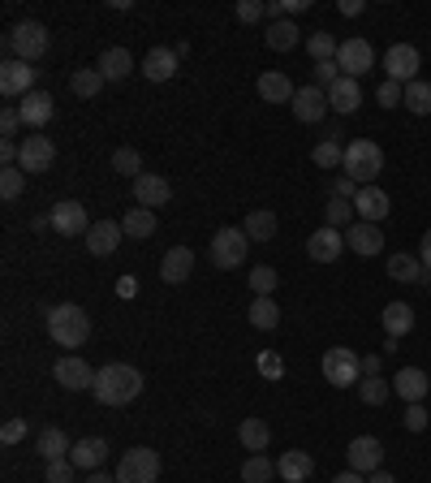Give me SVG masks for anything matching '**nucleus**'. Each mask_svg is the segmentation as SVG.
I'll use <instances>...</instances> for the list:
<instances>
[{
	"instance_id": "nucleus-51",
	"label": "nucleus",
	"mask_w": 431,
	"mask_h": 483,
	"mask_svg": "<svg viewBox=\"0 0 431 483\" xmlns=\"http://www.w3.org/2000/svg\"><path fill=\"white\" fill-rule=\"evenodd\" d=\"M358 190H363V186L354 182V177H346V173H341V177L332 182V199H346V203H354V199H358Z\"/></svg>"
},
{
	"instance_id": "nucleus-32",
	"label": "nucleus",
	"mask_w": 431,
	"mask_h": 483,
	"mask_svg": "<svg viewBox=\"0 0 431 483\" xmlns=\"http://www.w3.org/2000/svg\"><path fill=\"white\" fill-rule=\"evenodd\" d=\"M69 436L61 432V428H44V432L35 436V453L44 458V462H61V458H69Z\"/></svg>"
},
{
	"instance_id": "nucleus-28",
	"label": "nucleus",
	"mask_w": 431,
	"mask_h": 483,
	"mask_svg": "<svg viewBox=\"0 0 431 483\" xmlns=\"http://www.w3.org/2000/svg\"><path fill=\"white\" fill-rule=\"evenodd\" d=\"M380 319H384V333L393 337V341H401V337L415 328V307L410 302H388L380 311Z\"/></svg>"
},
{
	"instance_id": "nucleus-4",
	"label": "nucleus",
	"mask_w": 431,
	"mask_h": 483,
	"mask_svg": "<svg viewBox=\"0 0 431 483\" xmlns=\"http://www.w3.org/2000/svg\"><path fill=\"white\" fill-rule=\"evenodd\" d=\"M5 48H9V56H14V61H26V65H35V61H39V56L52 48L48 26H44V22H17L14 31L5 35Z\"/></svg>"
},
{
	"instance_id": "nucleus-13",
	"label": "nucleus",
	"mask_w": 431,
	"mask_h": 483,
	"mask_svg": "<svg viewBox=\"0 0 431 483\" xmlns=\"http://www.w3.org/2000/svg\"><path fill=\"white\" fill-rule=\"evenodd\" d=\"M48 216H52V229H56L61 237H86V229H91V220H86V207L78 199H61L48 212Z\"/></svg>"
},
{
	"instance_id": "nucleus-30",
	"label": "nucleus",
	"mask_w": 431,
	"mask_h": 483,
	"mask_svg": "<svg viewBox=\"0 0 431 483\" xmlns=\"http://www.w3.org/2000/svg\"><path fill=\"white\" fill-rule=\"evenodd\" d=\"M104 458H108V445H104L100 436H86V440H78V445L69 449V462L78 470H100Z\"/></svg>"
},
{
	"instance_id": "nucleus-53",
	"label": "nucleus",
	"mask_w": 431,
	"mask_h": 483,
	"mask_svg": "<svg viewBox=\"0 0 431 483\" xmlns=\"http://www.w3.org/2000/svg\"><path fill=\"white\" fill-rule=\"evenodd\" d=\"M259 371H264L267 380H281V376H285V363H281V354L264 350V354H259Z\"/></svg>"
},
{
	"instance_id": "nucleus-31",
	"label": "nucleus",
	"mask_w": 431,
	"mask_h": 483,
	"mask_svg": "<svg viewBox=\"0 0 431 483\" xmlns=\"http://www.w3.org/2000/svg\"><path fill=\"white\" fill-rule=\"evenodd\" d=\"M259 96H264L267 104H294V96H298V86L285 78L281 69H267L264 78H259Z\"/></svg>"
},
{
	"instance_id": "nucleus-44",
	"label": "nucleus",
	"mask_w": 431,
	"mask_h": 483,
	"mask_svg": "<svg viewBox=\"0 0 431 483\" xmlns=\"http://www.w3.org/2000/svg\"><path fill=\"white\" fill-rule=\"evenodd\" d=\"M336 48H341V44H336V35H328V31H316L306 39V52L316 56V65L319 61H336Z\"/></svg>"
},
{
	"instance_id": "nucleus-52",
	"label": "nucleus",
	"mask_w": 431,
	"mask_h": 483,
	"mask_svg": "<svg viewBox=\"0 0 431 483\" xmlns=\"http://www.w3.org/2000/svg\"><path fill=\"white\" fill-rule=\"evenodd\" d=\"M259 17H267L264 0H237V22H259Z\"/></svg>"
},
{
	"instance_id": "nucleus-56",
	"label": "nucleus",
	"mask_w": 431,
	"mask_h": 483,
	"mask_svg": "<svg viewBox=\"0 0 431 483\" xmlns=\"http://www.w3.org/2000/svg\"><path fill=\"white\" fill-rule=\"evenodd\" d=\"M22 126H26V121H22V113H17V108H5V113H0V134H5V138H14Z\"/></svg>"
},
{
	"instance_id": "nucleus-34",
	"label": "nucleus",
	"mask_w": 431,
	"mask_h": 483,
	"mask_svg": "<svg viewBox=\"0 0 431 483\" xmlns=\"http://www.w3.org/2000/svg\"><path fill=\"white\" fill-rule=\"evenodd\" d=\"M104 86H108V78H104L100 69H74V74H69V91H74L78 100H95Z\"/></svg>"
},
{
	"instance_id": "nucleus-63",
	"label": "nucleus",
	"mask_w": 431,
	"mask_h": 483,
	"mask_svg": "<svg viewBox=\"0 0 431 483\" xmlns=\"http://www.w3.org/2000/svg\"><path fill=\"white\" fill-rule=\"evenodd\" d=\"M86 483H116V475H104V470H91V475H86Z\"/></svg>"
},
{
	"instance_id": "nucleus-20",
	"label": "nucleus",
	"mask_w": 431,
	"mask_h": 483,
	"mask_svg": "<svg viewBox=\"0 0 431 483\" xmlns=\"http://www.w3.org/2000/svg\"><path fill=\"white\" fill-rule=\"evenodd\" d=\"M121 237H125L121 220H95V225L86 229V250L104 259V255H113V250L121 247Z\"/></svg>"
},
{
	"instance_id": "nucleus-50",
	"label": "nucleus",
	"mask_w": 431,
	"mask_h": 483,
	"mask_svg": "<svg viewBox=\"0 0 431 483\" xmlns=\"http://www.w3.org/2000/svg\"><path fill=\"white\" fill-rule=\"evenodd\" d=\"M17 440H26V418H5V428H0V445H17Z\"/></svg>"
},
{
	"instance_id": "nucleus-5",
	"label": "nucleus",
	"mask_w": 431,
	"mask_h": 483,
	"mask_svg": "<svg viewBox=\"0 0 431 483\" xmlns=\"http://www.w3.org/2000/svg\"><path fill=\"white\" fill-rule=\"evenodd\" d=\"M319 367H324V380L332 388H358V380H363V354L346 350V346H332Z\"/></svg>"
},
{
	"instance_id": "nucleus-7",
	"label": "nucleus",
	"mask_w": 431,
	"mask_h": 483,
	"mask_svg": "<svg viewBox=\"0 0 431 483\" xmlns=\"http://www.w3.org/2000/svg\"><path fill=\"white\" fill-rule=\"evenodd\" d=\"M336 65H341L346 78H363V74H371V65H376V48H371V39H363V35L341 39V48H336Z\"/></svg>"
},
{
	"instance_id": "nucleus-59",
	"label": "nucleus",
	"mask_w": 431,
	"mask_h": 483,
	"mask_svg": "<svg viewBox=\"0 0 431 483\" xmlns=\"http://www.w3.org/2000/svg\"><path fill=\"white\" fill-rule=\"evenodd\" d=\"M116 294H121V298H134V294H138V281H134V277H121V281H116Z\"/></svg>"
},
{
	"instance_id": "nucleus-19",
	"label": "nucleus",
	"mask_w": 431,
	"mask_h": 483,
	"mask_svg": "<svg viewBox=\"0 0 431 483\" xmlns=\"http://www.w3.org/2000/svg\"><path fill=\"white\" fill-rule=\"evenodd\" d=\"M427 388H431V380H427V371H423V367H401L397 376H393V393H397L406 406L423 401V397H427Z\"/></svg>"
},
{
	"instance_id": "nucleus-3",
	"label": "nucleus",
	"mask_w": 431,
	"mask_h": 483,
	"mask_svg": "<svg viewBox=\"0 0 431 483\" xmlns=\"http://www.w3.org/2000/svg\"><path fill=\"white\" fill-rule=\"evenodd\" d=\"M380 168H384L380 143H371V138H354V143H346V165H341L346 177H354L358 186H376Z\"/></svg>"
},
{
	"instance_id": "nucleus-18",
	"label": "nucleus",
	"mask_w": 431,
	"mask_h": 483,
	"mask_svg": "<svg viewBox=\"0 0 431 483\" xmlns=\"http://www.w3.org/2000/svg\"><path fill=\"white\" fill-rule=\"evenodd\" d=\"M346 247L354 250V255H363V259H371V255H380L384 250V234L380 225H366V220H354L346 229Z\"/></svg>"
},
{
	"instance_id": "nucleus-29",
	"label": "nucleus",
	"mask_w": 431,
	"mask_h": 483,
	"mask_svg": "<svg viewBox=\"0 0 431 483\" xmlns=\"http://www.w3.org/2000/svg\"><path fill=\"white\" fill-rule=\"evenodd\" d=\"M95 69H100L108 83H125V78H130V74H134L138 65H134L130 48H108V52L100 56V65H95Z\"/></svg>"
},
{
	"instance_id": "nucleus-40",
	"label": "nucleus",
	"mask_w": 431,
	"mask_h": 483,
	"mask_svg": "<svg viewBox=\"0 0 431 483\" xmlns=\"http://www.w3.org/2000/svg\"><path fill=\"white\" fill-rule=\"evenodd\" d=\"M311 160H316L319 168H336V165H346V147H341V138H319L316 151H311Z\"/></svg>"
},
{
	"instance_id": "nucleus-48",
	"label": "nucleus",
	"mask_w": 431,
	"mask_h": 483,
	"mask_svg": "<svg viewBox=\"0 0 431 483\" xmlns=\"http://www.w3.org/2000/svg\"><path fill=\"white\" fill-rule=\"evenodd\" d=\"M401 100H406V86L393 83V78H384V83L376 86V104H380V108H401Z\"/></svg>"
},
{
	"instance_id": "nucleus-42",
	"label": "nucleus",
	"mask_w": 431,
	"mask_h": 483,
	"mask_svg": "<svg viewBox=\"0 0 431 483\" xmlns=\"http://www.w3.org/2000/svg\"><path fill=\"white\" fill-rule=\"evenodd\" d=\"M354 203H346V199H328V207H324V225H328V229H341V234H346L349 225H354Z\"/></svg>"
},
{
	"instance_id": "nucleus-58",
	"label": "nucleus",
	"mask_w": 431,
	"mask_h": 483,
	"mask_svg": "<svg viewBox=\"0 0 431 483\" xmlns=\"http://www.w3.org/2000/svg\"><path fill=\"white\" fill-rule=\"evenodd\" d=\"M311 9V0H281V14L294 17V14H306Z\"/></svg>"
},
{
	"instance_id": "nucleus-9",
	"label": "nucleus",
	"mask_w": 431,
	"mask_h": 483,
	"mask_svg": "<svg viewBox=\"0 0 431 483\" xmlns=\"http://www.w3.org/2000/svg\"><path fill=\"white\" fill-rule=\"evenodd\" d=\"M160 479V453L155 449H130L116 467V483H155Z\"/></svg>"
},
{
	"instance_id": "nucleus-11",
	"label": "nucleus",
	"mask_w": 431,
	"mask_h": 483,
	"mask_svg": "<svg viewBox=\"0 0 431 483\" xmlns=\"http://www.w3.org/2000/svg\"><path fill=\"white\" fill-rule=\"evenodd\" d=\"M289 108H294V117H298L302 126H319V121L328 117V91L316 83H306V86H298V96H294Z\"/></svg>"
},
{
	"instance_id": "nucleus-36",
	"label": "nucleus",
	"mask_w": 431,
	"mask_h": 483,
	"mask_svg": "<svg viewBox=\"0 0 431 483\" xmlns=\"http://www.w3.org/2000/svg\"><path fill=\"white\" fill-rule=\"evenodd\" d=\"M237 440H242V449L264 453L267 445H272V428H267L264 418H246V423L237 428Z\"/></svg>"
},
{
	"instance_id": "nucleus-64",
	"label": "nucleus",
	"mask_w": 431,
	"mask_h": 483,
	"mask_svg": "<svg viewBox=\"0 0 431 483\" xmlns=\"http://www.w3.org/2000/svg\"><path fill=\"white\" fill-rule=\"evenodd\" d=\"M366 483H397L388 470H376V475H366Z\"/></svg>"
},
{
	"instance_id": "nucleus-8",
	"label": "nucleus",
	"mask_w": 431,
	"mask_h": 483,
	"mask_svg": "<svg viewBox=\"0 0 431 483\" xmlns=\"http://www.w3.org/2000/svg\"><path fill=\"white\" fill-rule=\"evenodd\" d=\"M418 69H423V56H418L415 44H393V48L384 52V74L393 83H401V86L418 83Z\"/></svg>"
},
{
	"instance_id": "nucleus-22",
	"label": "nucleus",
	"mask_w": 431,
	"mask_h": 483,
	"mask_svg": "<svg viewBox=\"0 0 431 483\" xmlns=\"http://www.w3.org/2000/svg\"><path fill=\"white\" fill-rule=\"evenodd\" d=\"M134 199H138V207H165L168 199H173V186L165 182V177H155V173H143V177H134Z\"/></svg>"
},
{
	"instance_id": "nucleus-17",
	"label": "nucleus",
	"mask_w": 431,
	"mask_h": 483,
	"mask_svg": "<svg viewBox=\"0 0 431 483\" xmlns=\"http://www.w3.org/2000/svg\"><path fill=\"white\" fill-rule=\"evenodd\" d=\"M388 212H393V199L384 195L380 186H363V190H358V199H354V216H358V220H366V225H380Z\"/></svg>"
},
{
	"instance_id": "nucleus-14",
	"label": "nucleus",
	"mask_w": 431,
	"mask_h": 483,
	"mask_svg": "<svg viewBox=\"0 0 431 483\" xmlns=\"http://www.w3.org/2000/svg\"><path fill=\"white\" fill-rule=\"evenodd\" d=\"M346 462H349V470H358V475H376L384 462V445L376 436H354L346 449Z\"/></svg>"
},
{
	"instance_id": "nucleus-26",
	"label": "nucleus",
	"mask_w": 431,
	"mask_h": 483,
	"mask_svg": "<svg viewBox=\"0 0 431 483\" xmlns=\"http://www.w3.org/2000/svg\"><path fill=\"white\" fill-rule=\"evenodd\" d=\"M190 272H195V250H190V247L165 250V259H160V277H165L168 285L190 281Z\"/></svg>"
},
{
	"instance_id": "nucleus-35",
	"label": "nucleus",
	"mask_w": 431,
	"mask_h": 483,
	"mask_svg": "<svg viewBox=\"0 0 431 483\" xmlns=\"http://www.w3.org/2000/svg\"><path fill=\"white\" fill-rule=\"evenodd\" d=\"M242 229H246L250 242H272V237H276V229H281V220L272 216L267 207H255V212L246 216V225H242Z\"/></svg>"
},
{
	"instance_id": "nucleus-45",
	"label": "nucleus",
	"mask_w": 431,
	"mask_h": 483,
	"mask_svg": "<svg viewBox=\"0 0 431 483\" xmlns=\"http://www.w3.org/2000/svg\"><path fill=\"white\" fill-rule=\"evenodd\" d=\"M113 168L121 173V177H143V156L134 147H116L113 151Z\"/></svg>"
},
{
	"instance_id": "nucleus-10",
	"label": "nucleus",
	"mask_w": 431,
	"mask_h": 483,
	"mask_svg": "<svg viewBox=\"0 0 431 483\" xmlns=\"http://www.w3.org/2000/svg\"><path fill=\"white\" fill-rule=\"evenodd\" d=\"M56 165V143L44 138V134H31V138H22V151H17V168L22 173H48Z\"/></svg>"
},
{
	"instance_id": "nucleus-46",
	"label": "nucleus",
	"mask_w": 431,
	"mask_h": 483,
	"mask_svg": "<svg viewBox=\"0 0 431 483\" xmlns=\"http://www.w3.org/2000/svg\"><path fill=\"white\" fill-rule=\"evenodd\" d=\"M22 186H26V173L22 168H0V199L5 203H14L17 195H22Z\"/></svg>"
},
{
	"instance_id": "nucleus-43",
	"label": "nucleus",
	"mask_w": 431,
	"mask_h": 483,
	"mask_svg": "<svg viewBox=\"0 0 431 483\" xmlns=\"http://www.w3.org/2000/svg\"><path fill=\"white\" fill-rule=\"evenodd\" d=\"M406 108H410V113H415V117H427L431 113V83H423V78H418V83H410L406 86Z\"/></svg>"
},
{
	"instance_id": "nucleus-25",
	"label": "nucleus",
	"mask_w": 431,
	"mask_h": 483,
	"mask_svg": "<svg viewBox=\"0 0 431 483\" xmlns=\"http://www.w3.org/2000/svg\"><path fill=\"white\" fill-rule=\"evenodd\" d=\"M17 113H22V121H26L31 130H44L52 121V113H56V100H52L48 91H31L26 100L17 104Z\"/></svg>"
},
{
	"instance_id": "nucleus-16",
	"label": "nucleus",
	"mask_w": 431,
	"mask_h": 483,
	"mask_svg": "<svg viewBox=\"0 0 431 483\" xmlns=\"http://www.w3.org/2000/svg\"><path fill=\"white\" fill-rule=\"evenodd\" d=\"M52 376H56V384H61V388H69V393H78V388H95V371H91L78 354L61 358V363L52 367Z\"/></svg>"
},
{
	"instance_id": "nucleus-2",
	"label": "nucleus",
	"mask_w": 431,
	"mask_h": 483,
	"mask_svg": "<svg viewBox=\"0 0 431 483\" xmlns=\"http://www.w3.org/2000/svg\"><path fill=\"white\" fill-rule=\"evenodd\" d=\"M48 337L56 346H65V350H78V346L91 341V316L83 307H74V302H61V307L48 311Z\"/></svg>"
},
{
	"instance_id": "nucleus-12",
	"label": "nucleus",
	"mask_w": 431,
	"mask_h": 483,
	"mask_svg": "<svg viewBox=\"0 0 431 483\" xmlns=\"http://www.w3.org/2000/svg\"><path fill=\"white\" fill-rule=\"evenodd\" d=\"M35 91V69L26 61H14V56H5V65H0V96H9V100H26Z\"/></svg>"
},
{
	"instance_id": "nucleus-37",
	"label": "nucleus",
	"mask_w": 431,
	"mask_h": 483,
	"mask_svg": "<svg viewBox=\"0 0 431 483\" xmlns=\"http://www.w3.org/2000/svg\"><path fill=\"white\" fill-rule=\"evenodd\" d=\"M121 229L130 237H151L155 234V212H151V207H130L125 220H121Z\"/></svg>"
},
{
	"instance_id": "nucleus-23",
	"label": "nucleus",
	"mask_w": 431,
	"mask_h": 483,
	"mask_svg": "<svg viewBox=\"0 0 431 483\" xmlns=\"http://www.w3.org/2000/svg\"><path fill=\"white\" fill-rule=\"evenodd\" d=\"M388 277L401 285H427L431 281V272L423 267V259H418V255H406V250L388 255Z\"/></svg>"
},
{
	"instance_id": "nucleus-61",
	"label": "nucleus",
	"mask_w": 431,
	"mask_h": 483,
	"mask_svg": "<svg viewBox=\"0 0 431 483\" xmlns=\"http://www.w3.org/2000/svg\"><path fill=\"white\" fill-rule=\"evenodd\" d=\"M336 9H341V14H346V17H358V14H363V9H366V5H363V0H341Z\"/></svg>"
},
{
	"instance_id": "nucleus-27",
	"label": "nucleus",
	"mask_w": 431,
	"mask_h": 483,
	"mask_svg": "<svg viewBox=\"0 0 431 483\" xmlns=\"http://www.w3.org/2000/svg\"><path fill=\"white\" fill-rule=\"evenodd\" d=\"M276 475H281L285 483H306L311 475H316V458H311L306 449H289V453H281Z\"/></svg>"
},
{
	"instance_id": "nucleus-38",
	"label": "nucleus",
	"mask_w": 431,
	"mask_h": 483,
	"mask_svg": "<svg viewBox=\"0 0 431 483\" xmlns=\"http://www.w3.org/2000/svg\"><path fill=\"white\" fill-rule=\"evenodd\" d=\"M250 324H255V328H264V333H272V328L281 324V307H276L272 298H255V302H250Z\"/></svg>"
},
{
	"instance_id": "nucleus-21",
	"label": "nucleus",
	"mask_w": 431,
	"mask_h": 483,
	"mask_svg": "<svg viewBox=\"0 0 431 483\" xmlns=\"http://www.w3.org/2000/svg\"><path fill=\"white\" fill-rule=\"evenodd\" d=\"M358 104H363V86L358 78H336V86H328V108L336 117H349V113H358Z\"/></svg>"
},
{
	"instance_id": "nucleus-49",
	"label": "nucleus",
	"mask_w": 431,
	"mask_h": 483,
	"mask_svg": "<svg viewBox=\"0 0 431 483\" xmlns=\"http://www.w3.org/2000/svg\"><path fill=\"white\" fill-rule=\"evenodd\" d=\"M406 432H427V406L423 401L406 406Z\"/></svg>"
},
{
	"instance_id": "nucleus-55",
	"label": "nucleus",
	"mask_w": 431,
	"mask_h": 483,
	"mask_svg": "<svg viewBox=\"0 0 431 483\" xmlns=\"http://www.w3.org/2000/svg\"><path fill=\"white\" fill-rule=\"evenodd\" d=\"M336 61H319L316 65V86H324V91H328V86H336V78H341V74H336Z\"/></svg>"
},
{
	"instance_id": "nucleus-54",
	"label": "nucleus",
	"mask_w": 431,
	"mask_h": 483,
	"mask_svg": "<svg viewBox=\"0 0 431 483\" xmlns=\"http://www.w3.org/2000/svg\"><path fill=\"white\" fill-rule=\"evenodd\" d=\"M74 462L69 458H61V462H48V483H74Z\"/></svg>"
},
{
	"instance_id": "nucleus-47",
	"label": "nucleus",
	"mask_w": 431,
	"mask_h": 483,
	"mask_svg": "<svg viewBox=\"0 0 431 483\" xmlns=\"http://www.w3.org/2000/svg\"><path fill=\"white\" fill-rule=\"evenodd\" d=\"M276 281H281V277H276V272H272L267 264L250 272V289H255V298H272V289H276Z\"/></svg>"
},
{
	"instance_id": "nucleus-1",
	"label": "nucleus",
	"mask_w": 431,
	"mask_h": 483,
	"mask_svg": "<svg viewBox=\"0 0 431 483\" xmlns=\"http://www.w3.org/2000/svg\"><path fill=\"white\" fill-rule=\"evenodd\" d=\"M143 393V371L130 363H108L95 371V401L100 406H130Z\"/></svg>"
},
{
	"instance_id": "nucleus-24",
	"label": "nucleus",
	"mask_w": 431,
	"mask_h": 483,
	"mask_svg": "<svg viewBox=\"0 0 431 483\" xmlns=\"http://www.w3.org/2000/svg\"><path fill=\"white\" fill-rule=\"evenodd\" d=\"M177 61H182L177 48H151L138 69H143V78H151V83H168V78L177 74Z\"/></svg>"
},
{
	"instance_id": "nucleus-6",
	"label": "nucleus",
	"mask_w": 431,
	"mask_h": 483,
	"mask_svg": "<svg viewBox=\"0 0 431 483\" xmlns=\"http://www.w3.org/2000/svg\"><path fill=\"white\" fill-rule=\"evenodd\" d=\"M250 255V237L246 229H216L212 237V264L225 267V272H233V267H242Z\"/></svg>"
},
{
	"instance_id": "nucleus-41",
	"label": "nucleus",
	"mask_w": 431,
	"mask_h": 483,
	"mask_svg": "<svg viewBox=\"0 0 431 483\" xmlns=\"http://www.w3.org/2000/svg\"><path fill=\"white\" fill-rule=\"evenodd\" d=\"M358 397H363L366 406H384V401L393 397V384L380 380V376H363V380H358Z\"/></svg>"
},
{
	"instance_id": "nucleus-62",
	"label": "nucleus",
	"mask_w": 431,
	"mask_h": 483,
	"mask_svg": "<svg viewBox=\"0 0 431 483\" xmlns=\"http://www.w3.org/2000/svg\"><path fill=\"white\" fill-rule=\"evenodd\" d=\"M332 483H366V475H358V470H341Z\"/></svg>"
},
{
	"instance_id": "nucleus-39",
	"label": "nucleus",
	"mask_w": 431,
	"mask_h": 483,
	"mask_svg": "<svg viewBox=\"0 0 431 483\" xmlns=\"http://www.w3.org/2000/svg\"><path fill=\"white\" fill-rule=\"evenodd\" d=\"M272 475H276V462L267 453H250L246 467H242V483H267Z\"/></svg>"
},
{
	"instance_id": "nucleus-33",
	"label": "nucleus",
	"mask_w": 431,
	"mask_h": 483,
	"mask_svg": "<svg viewBox=\"0 0 431 483\" xmlns=\"http://www.w3.org/2000/svg\"><path fill=\"white\" fill-rule=\"evenodd\" d=\"M264 39H267V48H272V52H289V48H298L302 31L289 22V17H281V22H267Z\"/></svg>"
},
{
	"instance_id": "nucleus-60",
	"label": "nucleus",
	"mask_w": 431,
	"mask_h": 483,
	"mask_svg": "<svg viewBox=\"0 0 431 483\" xmlns=\"http://www.w3.org/2000/svg\"><path fill=\"white\" fill-rule=\"evenodd\" d=\"M418 259H423V267L431 272V229L423 234V242H418Z\"/></svg>"
},
{
	"instance_id": "nucleus-57",
	"label": "nucleus",
	"mask_w": 431,
	"mask_h": 483,
	"mask_svg": "<svg viewBox=\"0 0 431 483\" xmlns=\"http://www.w3.org/2000/svg\"><path fill=\"white\" fill-rule=\"evenodd\" d=\"M380 371H384L380 354H363V376H380Z\"/></svg>"
},
{
	"instance_id": "nucleus-15",
	"label": "nucleus",
	"mask_w": 431,
	"mask_h": 483,
	"mask_svg": "<svg viewBox=\"0 0 431 483\" xmlns=\"http://www.w3.org/2000/svg\"><path fill=\"white\" fill-rule=\"evenodd\" d=\"M341 250H346V234L341 229H316V234L306 237V255L316 259V264H336L341 259Z\"/></svg>"
}]
</instances>
